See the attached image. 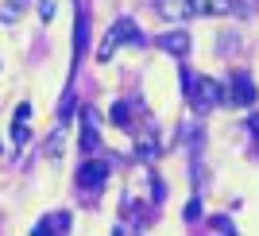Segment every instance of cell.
<instances>
[{
  "instance_id": "obj_1",
  "label": "cell",
  "mask_w": 259,
  "mask_h": 236,
  "mask_svg": "<svg viewBox=\"0 0 259 236\" xmlns=\"http://www.w3.org/2000/svg\"><path fill=\"white\" fill-rule=\"evenodd\" d=\"M186 82V93H190V101H194L197 112H209V108H217L221 101H225V89L217 86L213 77H194V74H182Z\"/></svg>"
},
{
  "instance_id": "obj_2",
  "label": "cell",
  "mask_w": 259,
  "mask_h": 236,
  "mask_svg": "<svg viewBox=\"0 0 259 236\" xmlns=\"http://www.w3.org/2000/svg\"><path fill=\"white\" fill-rule=\"evenodd\" d=\"M124 39H128V43H143V35H140V27H136V23H132L128 16H124V20H116V27H112V31L105 35V43H101L97 58H108V54H112V51H116L120 43H124Z\"/></svg>"
},
{
  "instance_id": "obj_3",
  "label": "cell",
  "mask_w": 259,
  "mask_h": 236,
  "mask_svg": "<svg viewBox=\"0 0 259 236\" xmlns=\"http://www.w3.org/2000/svg\"><path fill=\"white\" fill-rule=\"evenodd\" d=\"M105 178H108V167H105V163H97V159L81 163V171H77V186H81L85 193H97L101 186H105Z\"/></svg>"
},
{
  "instance_id": "obj_4",
  "label": "cell",
  "mask_w": 259,
  "mask_h": 236,
  "mask_svg": "<svg viewBox=\"0 0 259 236\" xmlns=\"http://www.w3.org/2000/svg\"><path fill=\"white\" fill-rule=\"evenodd\" d=\"M232 101H236L240 108H251V105H255V82H251L248 74H236V77H232Z\"/></svg>"
},
{
  "instance_id": "obj_5",
  "label": "cell",
  "mask_w": 259,
  "mask_h": 236,
  "mask_svg": "<svg viewBox=\"0 0 259 236\" xmlns=\"http://www.w3.org/2000/svg\"><path fill=\"white\" fill-rule=\"evenodd\" d=\"M190 16H221V12L232 8V0H186Z\"/></svg>"
},
{
  "instance_id": "obj_6",
  "label": "cell",
  "mask_w": 259,
  "mask_h": 236,
  "mask_svg": "<svg viewBox=\"0 0 259 236\" xmlns=\"http://www.w3.org/2000/svg\"><path fill=\"white\" fill-rule=\"evenodd\" d=\"M159 47H162L166 54H178V58H182V54L190 51V35H186V31H166V35L159 39Z\"/></svg>"
},
{
  "instance_id": "obj_7",
  "label": "cell",
  "mask_w": 259,
  "mask_h": 236,
  "mask_svg": "<svg viewBox=\"0 0 259 236\" xmlns=\"http://www.w3.org/2000/svg\"><path fill=\"white\" fill-rule=\"evenodd\" d=\"M155 12H159L162 20H182V16H190L186 0H155Z\"/></svg>"
},
{
  "instance_id": "obj_8",
  "label": "cell",
  "mask_w": 259,
  "mask_h": 236,
  "mask_svg": "<svg viewBox=\"0 0 259 236\" xmlns=\"http://www.w3.org/2000/svg\"><path fill=\"white\" fill-rule=\"evenodd\" d=\"M66 228H70V213H51L35 225V232H66Z\"/></svg>"
},
{
  "instance_id": "obj_9",
  "label": "cell",
  "mask_w": 259,
  "mask_h": 236,
  "mask_svg": "<svg viewBox=\"0 0 259 236\" xmlns=\"http://www.w3.org/2000/svg\"><path fill=\"white\" fill-rule=\"evenodd\" d=\"M81 147H85V151H97V147H101L97 124H93V116H89V112H85V128H81Z\"/></svg>"
},
{
  "instance_id": "obj_10",
  "label": "cell",
  "mask_w": 259,
  "mask_h": 236,
  "mask_svg": "<svg viewBox=\"0 0 259 236\" xmlns=\"http://www.w3.org/2000/svg\"><path fill=\"white\" fill-rule=\"evenodd\" d=\"M112 120L120 128H128V105H112Z\"/></svg>"
},
{
  "instance_id": "obj_11",
  "label": "cell",
  "mask_w": 259,
  "mask_h": 236,
  "mask_svg": "<svg viewBox=\"0 0 259 236\" xmlns=\"http://www.w3.org/2000/svg\"><path fill=\"white\" fill-rule=\"evenodd\" d=\"M209 225H213V228H221V232H228V228H232V225H228V217H213Z\"/></svg>"
},
{
  "instance_id": "obj_12",
  "label": "cell",
  "mask_w": 259,
  "mask_h": 236,
  "mask_svg": "<svg viewBox=\"0 0 259 236\" xmlns=\"http://www.w3.org/2000/svg\"><path fill=\"white\" fill-rule=\"evenodd\" d=\"M39 12H43V20H51V16H54V0H43V4H39Z\"/></svg>"
},
{
  "instance_id": "obj_13",
  "label": "cell",
  "mask_w": 259,
  "mask_h": 236,
  "mask_svg": "<svg viewBox=\"0 0 259 236\" xmlns=\"http://www.w3.org/2000/svg\"><path fill=\"white\" fill-rule=\"evenodd\" d=\"M251 132H255V136H259V116H255V120H251Z\"/></svg>"
}]
</instances>
